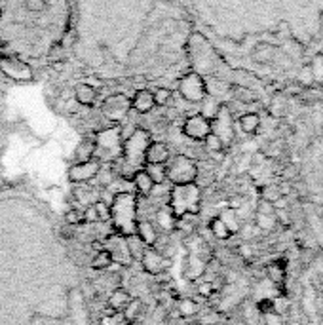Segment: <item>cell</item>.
I'll return each instance as SVG.
<instances>
[{
    "instance_id": "6da1fadb",
    "label": "cell",
    "mask_w": 323,
    "mask_h": 325,
    "mask_svg": "<svg viewBox=\"0 0 323 325\" xmlns=\"http://www.w3.org/2000/svg\"><path fill=\"white\" fill-rule=\"evenodd\" d=\"M150 143V133L143 128H135V132L131 133L124 141L122 146V154L112 162L114 171L122 177V179H131L133 173L145 168V150Z\"/></svg>"
},
{
    "instance_id": "7a4b0ae2",
    "label": "cell",
    "mask_w": 323,
    "mask_h": 325,
    "mask_svg": "<svg viewBox=\"0 0 323 325\" xmlns=\"http://www.w3.org/2000/svg\"><path fill=\"white\" fill-rule=\"evenodd\" d=\"M139 221V198L129 190L116 192L111 202V227L114 234L129 238L135 234Z\"/></svg>"
},
{
    "instance_id": "3957f363",
    "label": "cell",
    "mask_w": 323,
    "mask_h": 325,
    "mask_svg": "<svg viewBox=\"0 0 323 325\" xmlns=\"http://www.w3.org/2000/svg\"><path fill=\"white\" fill-rule=\"evenodd\" d=\"M167 205L177 219L183 215H198L202 209V188L196 183L173 185L167 194Z\"/></svg>"
},
{
    "instance_id": "277c9868",
    "label": "cell",
    "mask_w": 323,
    "mask_h": 325,
    "mask_svg": "<svg viewBox=\"0 0 323 325\" xmlns=\"http://www.w3.org/2000/svg\"><path fill=\"white\" fill-rule=\"evenodd\" d=\"M165 181L173 185H188L198 181V164L185 154L169 156L165 162Z\"/></svg>"
},
{
    "instance_id": "5b68a950",
    "label": "cell",
    "mask_w": 323,
    "mask_h": 325,
    "mask_svg": "<svg viewBox=\"0 0 323 325\" xmlns=\"http://www.w3.org/2000/svg\"><path fill=\"white\" fill-rule=\"evenodd\" d=\"M93 141H95V154H93V158L99 160L101 164L105 160L114 162L116 158L122 154V146H124L122 135H120V124L111 128V130L99 132L97 133V139H93Z\"/></svg>"
},
{
    "instance_id": "8992f818",
    "label": "cell",
    "mask_w": 323,
    "mask_h": 325,
    "mask_svg": "<svg viewBox=\"0 0 323 325\" xmlns=\"http://www.w3.org/2000/svg\"><path fill=\"white\" fill-rule=\"evenodd\" d=\"M177 92L188 103H202L207 97V86L198 72H187L179 78Z\"/></svg>"
},
{
    "instance_id": "52a82bcc",
    "label": "cell",
    "mask_w": 323,
    "mask_h": 325,
    "mask_svg": "<svg viewBox=\"0 0 323 325\" xmlns=\"http://www.w3.org/2000/svg\"><path fill=\"white\" fill-rule=\"evenodd\" d=\"M101 110H103V114H105L107 120L114 122L118 126V124L124 122L127 112L131 110V99L127 95H124V93H112V95H109L103 101Z\"/></svg>"
},
{
    "instance_id": "ba28073f",
    "label": "cell",
    "mask_w": 323,
    "mask_h": 325,
    "mask_svg": "<svg viewBox=\"0 0 323 325\" xmlns=\"http://www.w3.org/2000/svg\"><path fill=\"white\" fill-rule=\"evenodd\" d=\"M0 71H2L4 76L12 78L15 82H31L35 78V72H33L29 63L10 57V55L0 57Z\"/></svg>"
},
{
    "instance_id": "9c48e42d",
    "label": "cell",
    "mask_w": 323,
    "mask_h": 325,
    "mask_svg": "<svg viewBox=\"0 0 323 325\" xmlns=\"http://www.w3.org/2000/svg\"><path fill=\"white\" fill-rule=\"evenodd\" d=\"M103 169V164L99 160L91 158L87 162H75L71 168H69V181L75 183V185H84V183H89V181L97 179Z\"/></svg>"
},
{
    "instance_id": "30bf717a",
    "label": "cell",
    "mask_w": 323,
    "mask_h": 325,
    "mask_svg": "<svg viewBox=\"0 0 323 325\" xmlns=\"http://www.w3.org/2000/svg\"><path fill=\"white\" fill-rule=\"evenodd\" d=\"M141 266H143V270L147 274H150V276H160V274H163L171 266V259L167 255H163L162 249L152 245V247H147L145 253H143Z\"/></svg>"
},
{
    "instance_id": "8fae6325",
    "label": "cell",
    "mask_w": 323,
    "mask_h": 325,
    "mask_svg": "<svg viewBox=\"0 0 323 325\" xmlns=\"http://www.w3.org/2000/svg\"><path fill=\"white\" fill-rule=\"evenodd\" d=\"M183 133L192 141H203L211 133V120H207L202 114H194V116L187 118L185 126H183Z\"/></svg>"
},
{
    "instance_id": "7c38bea8",
    "label": "cell",
    "mask_w": 323,
    "mask_h": 325,
    "mask_svg": "<svg viewBox=\"0 0 323 325\" xmlns=\"http://www.w3.org/2000/svg\"><path fill=\"white\" fill-rule=\"evenodd\" d=\"M211 133L221 137L224 144L232 139V118H230V108L221 105L215 118L211 120Z\"/></svg>"
},
{
    "instance_id": "4fadbf2b",
    "label": "cell",
    "mask_w": 323,
    "mask_h": 325,
    "mask_svg": "<svg viewBox=\"0 0 323 325\" xmlns=\"http://www.w3.org/2000/svg\"><path fill=\"white\" fill-rule=\"evenodd\" d=\"M112 255V261L116 265H131L133 259H131V253H129V247H127V240L124 236H118V234H112L111 238H107V245H105Z\"/></svg>"
},
{
    "instance_id": "5bb4252c",
    "label": "cell",
    "mask_w": 323,
    "mask_h": 325,
    "mask_svg": "<svg viewBox=\"0 0 323 325\" xmlns=\"http://www.w3.org/2000/svg\"><path fill=\"white\" fill-rule=\"evenodd\" d=\"M169 156L171 150L163 141H150L145 150V164H165Z\"/></svg>"
},
{
    "instance_id": "9a60e30c",
    "label": "cell",
    "mask_w": 323,
    "mask_h": 325,
    "mask_svg": "<svg viewBox=\"0 0 323 325\" xmlns=\"http://www.w3.org/2000/svg\"><path fill=\"white\" fill-rule=\"evenodd\" d=\"M131 185H133V190H135V194L139 196V198H149L150 194H152V190H154V181L150 179V175L145 171V168L139 169V171H135L133 173V177H131Z\"/></svg>"
},
{
    "instance_id": "2e32d148",
    "label": "cell",
    "mask_w": 323,
    "mask_h": 325,
    "mask_svg": "<svg viewBox=\"0 0 323 325\" xmlns=\"http://www.w3.org/2000/svg\"><path fill=\"white\" fill-rule=\"evenodd\" d=\"M135 236L143 241L147 247H152V245L158 241V232L154 229V223L149 221V219H139V221H137Z\"/></svg>"
},
{
    "instance_id": "e0dca14e",
    "label": "cell",
    "mask_w": 323,
    "mask_h": 325,
    "mask_svg": "<svg viewBox=\"0 0 323 325\" xmlns=\"http://www.w3.org/2000/svg\"><path fill=\"white\" fill-rule=\"evenodd\" d=\"M131 108L139 114H149L154 108V95L150 90H139L131 99Z\"/></svg>"
},
{
    "instance_id": "ac0fdd59",
    "label": "cell",
    "mask_w": 323,
    "mask_h": 325,
    "mask_svg": "<svg viewBox=\"0 0 323 325\" xmlns=\"http://www.w3.org/2000/svg\"><path fill=\"white\" fill-rule=\"evenodd\" d=\"M131 301V297H129V293L125 291L124 287H116L114 291L111 293V297H109V301H107V310H111V314L122 312L124 310V306L127 302Z\"/></svg>"
},
{
    "instance_id": "d6986e66",
    "label": "cell",
    "mask_w": 323,
    "mask_h": 325,
    "mask_svg": "<svg viewBox=\"0 0 323 325\" xmlns=\"http://www.w3.org/2000/svg\"><path fill=\"white\" fill-rule=\"evenodd\" d=\"M75 97L80 105H84V107H93L95 101H97V90L91 84L82 82V84H78L75 88Z\"/></svg>"
},
{
    "instance_id": "ffe728a7",
    "label": "cell",
    "mask_w": 323,
    "mask_h": 325,
    "mask_svg": "<svg viewBox=\"0 0 323 325\" xmlns=\"http://www.w3.org/2000/svg\"><path fill=\"white\" fill-rule=\"evenodd\" d=\"M156 223H158V225H160V229L165 230V232H173L175 230L177 217L171 213V209H169V205L167 204L156 211Z\"/></svg>"
},
{
    "instance_id": "44dd1931",
    "label": "cell",
    "mask_w": 323,
    "mask_h": 325,
    "mask_svg": "<svg viewBox=\"0 0 323 325\" xmlns=\"http://www.w3.org/2000/svg\"><path fill=\"white\" fill-rule=\"evenodd\" d=\"M95 154V141L93 139H84L82 143H78L75 150V160L76 162H87L91 160Z\"/></svg>"
},
{
    "instance_id": "7402d4cb",
    "label": "cell",
    "mask_w": 323,
    "mask_h": 325,
    "mask_svg": "<svg viewBox=\"0 0 323 325\" xmlns=\"http://www.w3.org/2000/svg\"><path fill=\"white\" fill-rule=\"evenodd\" d=\"M112 255L111 251L107 249V247H103L101 251H97L93 255V259H91V268L93 270H109L112 266Z\"/></svg>"
},
{
    "instance_id": "603a6c76",
    "label": "cell",
    "mask_w": 323,
    "mask_h": 325,
    "mask_svg": "<svg viewBox=\"0 0 323 325\" xmlns=\"http://www.w3.org/2000/svg\"><path fill=\"white\" fill-rule=\"evenodd\" d=\"M141 306H143L141 299H133V297H131V301L125 304L124 312H122L125 324H133V322H135L137 318H139V310H141Z\"/></svg>"
},
{
    "instance_id": "cb8c5ba5",
    "label": "cell",
    "mask_w": 323,
    "mask_h": 325,
    "mask_svg": "<svg viewBox=\"0 0 323 325\" xmlns=\"http://www.w3.org/2000/svg\"><path fill=\"white\" fill-rule=\"evenodd\" d=\"M145 171L154 181V185H163L165 181V164H145Z\"/></svg>"
},
{
    "instance_id": "d4e9b609",
    "label": "cell",
    "mask_w": 323,
    "mask_h": 325,
    "mask_svg": "<svg viewBox=\"0 0 323 325\" xmlns=\"http://www.w3.org/2000/svg\"><path fill=\"white\" fill-rule=\"evenodd\" d=\"M259 126H261V118L257 114H253V112H247V114L240 116V128L245 133H255L259 130Z\"/></svg>"
},
{
    "instance_id": "484cf974",
    "label": "cell",
    "mask_w": 323,
    "mask_h": 325,
    "mask_svg": "<svg viewBox=\"0 0 323 325\" xmlns=\"http://www.w3.org/2000/svg\"><path fill=\"white\" fill-rule=\"evenodd\" d=\"M209 230H211L213 236H215V238H219V240H226V238H230V236H232V234H230V230L226 229V225L221 221V217H213L211 221H209Z\"/></svg>"
},
{
    "instance_id": "4316f807",
    "label": "cell",
    "mask_w": 323,
    "mask_h": 325,
    "mask_svg": "<svg viewBox=\"0 0 323 325\" xmlns=\"http://www.w3.org/2000/svg\"><path fill=\"white\" fill-rule=\"evenodd\" d=\"M219 217H221V221L226 225V229L230 230V234H236L238 230H240V221H238L236 209H224Z\"/></svg>"
},
{
    "instance_id": "83f0119b",
    "label": "cell",
    "mask_w": 323,
    "mask_h": 325,
    "mask_svg": "<svg viewBox=\"0 0 323 325\" xmlns=\"http://www.w3.org/2000/svg\"><path fill=\"white\" fill-rule=\"evenodd\" d=\"M125 240H127V247H129V253H131V259L133 261H141V257H143V253L147 249V245L139 240L135 234L129 236V238H125Z\"/></svg>"
},
{
    "instance_id": "f1b7e54d",
    "label": "cell",
    "mask_w": 323,
    "mask_h": 325,
    "mask_svg": "<svg viewBox=\"0 0 323 325\" xmlns=\"http://www.w3.org/2000/svg\"><path fill=\"white\" fill-rule=\"evenodd\" d=\"M93 209L97 213L99 223H111V204L109 202L97 200V202H93Z\"/></svg>"
},
{
    "instance_id": "f546056e",
    "label": "cell",
    "mask_w": 323,
    "mask_h": 325,
    "mask_svg": "<svg viewBox=\"0 0 323 325\" xmlns=\"http://www.w3.org/2000/svg\"><path fill=\"white\" fill-rule=\"evenodd\" d=\"M177 312L181 314L183 318H190V316H194L198 312V304L192 299H181L179 304H177Z\"/></svg>"
},
{
    "instance_id": "4dcf8cb0",
    "label": "cell",
    "mask_w": 323,
    "mask_h": 325,
    "mask_svg": "<svg viewBox=\"0 0 323 325\" xmlns=\"http://www.w3.org/2000/svg\"><path fill=\"white\" fill-rule=\"evenodd\" d=\"M152 95H154V105L156 107H165L169 101H171V90L169 88H156L154 92H152Z\"/></svg>"
},
{
    "instance_id": "1f68e13d",
    "label": "cell",
    "mask_w": 323,
    "mask_h": 325,
    "mask_svg": "<svg viewBox=\"0 0 323 325\" xmlns=\"http://www.w3.org/2000/svg\"><path fill=\"white\" fill-rule=\"evenodd\" d=\"M203 144H205V148H207L211 154H215V152H223V148H224V143L221 141V137H217L215 133H209V135L203 139Z\"/></svg>"
},
{
    "instance_id": "d6a6232c",
    "label": "cell",
    "mask_w": 323,
    "mask_h": 325,
    "mask_svg": "<svg viewBox=\"0 0 323 325\" xmlns=\"http://www.w3.org/2000/svg\"><path fill=\"white\" fill-rule=\"evenodd\" d=\"M65 221H67V225H82L84 223V211H80V209H69L67 213H65Z\"/></svg>"
},
{
    "instance_id": "836d02e7",
    "label": "cell",
    "mask_w": 323,
    "mask_h": 325,
    "mask_svg": "<svg viewBox=\"0 0 323 325\" xmlns=\"http://www.w3.org/2000/svg\"><path fill=\"white\" fill-rule=\"evenodd\" d=\"M276 225V215H266V213H257V227L261 230H270Z\"/></svg>"
},
{
    "instance_id": "e575fe53",
    "label": "cell",
    "mask_w": 323,
    "mask_h": 325,
    "mask_svg": "<svg viewBox=\"0 0 323 325\" xmlns=\"http://www.w3.org/2000/svg\"><path fill=\"white\" fill-rule=\"evenodd\" d=\"M262 198L266 200V202H276L278 198H282V192H280V188L278 186H264L262 188Z\"/></svg>"
},
{
    "instance_id": "d590c367",
    "label": "cell",
    "mask_w": 323,
    "mask_h": 325,
    "mask_svg": "<svg viewBox=\"0 0 323 325\" xmlns=\"http://www.w3.org/2000/svg\"><path fill=\"white\" fill-rule=\"evenodd\" d=\"M268 276H270L272 281H282V278H283V266H278V265L268 266Z\"/></svg>"
},
{
    "instance_id": "8d00e7d4",
    "label": "cell",
    "mask_w": 323,
    "mask_h": 325,
    "mask_svg": "<svg viewBox=\"0 0 323 325\" xmlns=\"http://www.w3.org/2000/svg\"><path fill=\"white\" fill-rule=\"evenodd\" d=\"M84 223H87V225H91V223H99L97 213H95V209H93V204L86 207V211H84Z\"/></svg>"
},
{
    "instance_id": "74e56055",
    "label": "cell",
    "mask_w": 323,
    "mask_h": 325,
    "mask_svg": "<svg viewBox=\"0 0 323 325\" xmlns=\"http://www.w3.org/2000/svg\"><path fill=\"white\" fill-rule=\"evenodd\" d=\"M234 90H236L234 93H236V97L240 101H253V99H255V95L249 93L247 90H243V88H234Z\"/></svg>"
},
{
    "instance_id": "f35d334b",
    "label": "cell",
    "mask_w": 323,
    "mask_h": 325,
    "mask_svg": "<svg viewBox=\"0 0 323 325\" xmlns=\"http://www.w3.org/2000/svg\"><path fill=\"white\" fill-rule=\"evenodd\" d=\"M300 74H302V76H300V80H302V82H304V84H308V82H312V74H314V71H312L310 67H306V69H304V71L300 72Z\"/></svg>"
},
{
    "instance_id": "ab89813d",
    "label": "cell",
    "mask_w": 323,
    "mask_h": 325,
    "mask_svg": "<svg viewBox=\"0 0 323 325\" xmlns=\"http://www.w3.org/2000/svg\"><path fill=\"white\" fill-rule=\"evenodd\" d=\"M127 325H131V324H127Z\"/></svg>"
}]
</instances>
